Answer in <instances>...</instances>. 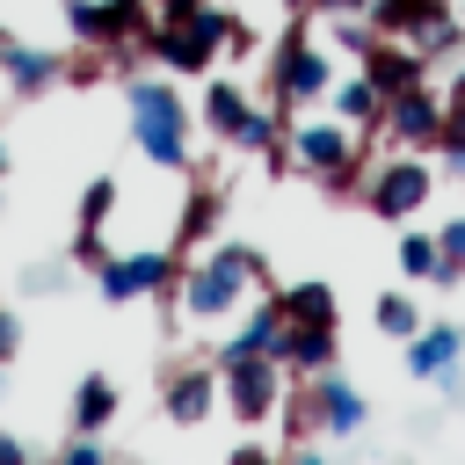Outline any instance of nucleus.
I'll return each instance as SVG.
<instances>
[{"mask_svg":"<svg viewBox=\"0 0 465 465\" xmlns=\"http://www.w3.org/2000/svg\"><path fill=\"white\" fill-rule=\"evenodd\" d=\"M436 124H443V94H429V80L407 87V94H385V124L378 131H392L400 153H436Z\"/></svg>","mask_w":465,"mask_h":465,"instance_id":"8","label":"nucleus"},{"mask_svg":"<svg viewBox=\"0 0 465 465\" xmlns=\"http://www.w3.org/2000/svg\"><path fill=\"white\" fill-rule=\"evenodd\" d=\"M458 94H465V65H458Z\"/></svg>","mask_w":465,"mask_h":465,"instance_id":"30","label":"nucleus"},{"mask_svg":"<svg viewBox=\"0 0 465 465\" xmlns=\"http://www.w3.org/2000/svg\"><path fill=\"white\" fill-rule=\"evenodd\" d=\"M124 102H131V138L153 167L182 174L189 167V109L174 94V73L167 80H124Z\"/></svg>","mask_w":465,"mask_h":465,"instance_id":"2","label":"nucleus"},{"mask_svg":"<svg viewBox=\"0 0 465 465\" xmlns=\"http://www.w3.org/2000/svg\"><path fill=\"white\" fill-rule=\"evenodd\" d=\"M269 356L291 371V378H327L334 371V327H312V320H283Z\"/></svg>","mask_w":465,"mask_h":465,"instance_id":"9","label":"nucleus"},{"mask_svg":"<svg viewBox=\"0 0 465 465\" xmlns=\"http://www.w3.org/2000/svg\"><path fill=\"white\" fill-rule=\"evenodd\" d=\"M458 356H465V334H458V327H421V334H407V378H443Z\"/></svg>","mask_w":465,"mask_h":465,"instance_id":"14","label":"nucleus"},{"mask_svg":"<svg viewBox=\"0 0 465 465\" xmlns=\"http://www.w3.org/2000/svg\"><path fill=\"white\" fill-rule=\"evenodd\" d=\"M174 276H182L174 247H138V254H109V262L94 269V291H102L109 305H131V298H153V291L174 305Z\"/></svg>","mask_w":465,"mask_h":465,"instance_id":"4","label":"nucleus"},{"mask_svg":"<svg viewBox=\"0 0 465 465\" xmlns=\"http://www.w3.org/2000/svg\"><path fill=\"white\" fill-rule=\"evenodd\" d=\"M276 7H283V15H312V0H276Z\"/></svg>","mask_w":465,"mask_h":465,"instance_id":"28","label":"nucleus"},{"mask_svg":"<svg viewBox=\"0 0 465 465\" xmlns=\"http://www.w3.org/2000/svg\"><path fill=\"white\" fill-rule=\"evenodd\" d=\"M458 7H465V0H458Z\"/></svg>","mask_w":465,"mask_h":465,"instance_id":"31","label":"nucleus"},{"mask_svg":"<svg viewBox=\"0 0 465 465\" xmlns=\"http://www.w3.org/2000/svg\"><path fill=\"white\" fill-rule=\"evenodd\" d=\"M436 153H443V160L465 174V94H450V102H443V124H436Z\"/></svg>","mask_w":465,"mask_h":465,"instance_id":"21","label":"nucleus"},{"mask_svg":"<svg viewBox=\"0 0 465 465\" xmlns=\"http://www.w3.org/2000/svg\"><path fill=\"white\" fill-rule=\"evenodd\" d=\"M0 174H7V145H0Z\"/></svg>","mask_w":465,"mask_h":465,"instance_id":"29","label":"nucleus"},{"mask_svg":"<svg viewBox=\"0 0 465 465\" xmlns=\"http://www.w3.org/2000/svg\"><path fill=\"white\" fill-rule=\"evenodd\" d=\"M116 407H124V392H116L109 371H87V378L73 385V429H109Z\"/></svg>","mask_w":465,"mask_h":465,"instance_id":"15","label":"nucleus"},{"mask_svg":"<svg viewBox=\"0 0 465 465\" xmlns=\"http://www.w3.org/2000/svg\"><path fill=\"white\" fill-rule=\"evenodd\" d=\"M327 87H334V58H327L320 44H305V36H298V15H291V36H283V51H276V109L291 116V109L320 102Z\"/></svg>","mask_w":465,"mask_h":465,"instance_id":"7","label":"nucleus"},{"mask_svg":"<svg viewBox=\"0 0 465 465\" xmlns=\"http://www.w3.org/2000/svg\"><path fill=\"white\" fill-rule=\"evenodd\" d=\"M436 196V174H429V160L421 153H392L385 167H371V182H363V203L378 211V218H414L421 203Z\"/></svg>","mask_w":465,"mask_h":465,"instance_id":"6","label":"nucleus"},{"mask_svg":"<svg viewBox=\"0 0 465 465\" xmlns=\"http://www.w3.org/2000/svg\"><path fill=\"white\" fill-rule=\"evenodd\" d=\"M0 73H7L15 94H44V87L65 80V58H58V51H36V44H15V36L0 29Z\"/></svg>","mask_w":465,"mask_h":465,"instance_id":"11","label":"nucleus"},{"mask_svg":"<svg viewBox=\"0 0 465 465\" xmlns=\"http://www.w3.org/2000/svg\"><path fill=\"white\" fill-rule=\"evenodd\" d=\"M15 349H22V320L0 305V363H15Z\"/></svg>","mask_w":465,"mask_h":465,"instance_id":"25","label":"nucleus"},{"mask_svg":"<svg viewBox=\"0 0 465 465\" xmlns=\"http://www.w3.org/2000/svg\"><path fill=\"white\" fill-rule=\"evenodd\" d=\"M0 371H7V363H0Z\"/></svg>","mask_w":465,"mask_h":465,"instance_id":"32","label":"nucleus"},{"mask_svg":"<svg viewBox=\"0 0 465 465\" xmlns=\"http://www.w3.org/2000/svg\"><path fill=\"white\" fill-rule=\"evenodd\" d=\"M436 247H443V262H458V269H465V211L436 225Z\"/></svg>","mask_w":465,"mask_h":465,"instance_id":"23","label":"nucleus"},{"mask_svg":"<svg viewBox=\"0 0 465 465\" xmlns=\"http://www.w3.org/2000/svg\"><path fill=\"white\" fill-rule=\"evenodd\" d=\"M254 291H262V254H254V247H240V240H218V247L182 276V320H189V327L232 320Z\"/></svg>","mask_w":465,"mask_h":465,"instance_id":"1","label":"nucleus"},{"mask_svg":"<svg viewBox=\"0 0 465 465\" xmlns=\"http://www.w3.org/2000/svg\"><path fill=\"white\" fill-rule=\"evenodd\" d=\"M312 407H320V436H356V429H363V414H371V400H363L356 385H341L334 371H327V378H312Z\"/></svg>","mask_w":465,"mask_h":465,"instance_id":"12","label":"nucleus"},{"mask_svg":"<svg viewBox=\"0 0 465 465\" xmlns=\"http://www.w3.org/2000/svg\"><path fill=\"white\" fill-rule=\"evenodd\" d=\"M211 225H218V189H189V203L174 218V247H196Z\"/></svg>","mask_w":465,"mask_h":465,"instance_id":"18","label":"nucleus"},{"mask_svg":"<svg viewBox=\"0 0 465 465\" xmlns=\"http://www.w3.org/2000/svg\"><path fill=\"white\" fill-rule=\"evenodd\" d=\"M356 138H363V131L341 124V116H320V124H291V116H283V160H298V167L320 174L327 189H341V174L363 167V145H356Z\"/></svg>","mask_w":465,"mask_h":465,"instance_id":"3","label":"nucleus"},{"mask_svg":"<svg viewBox=\"0 0 465 465\" xmlns=\"http://www.w3.org/2000/svg\"><path fill=\"white\" fill-rule=\"evenodd\" d=\"M65 458H73V465H102V443H94V429H80V436L65 443Z\"/></svg>","mask_w":465,"mask_h":465,"instance_id":"24","label":"nucleus"},{"mask_svg":"<svg viewBox=\"0 0 465 465\" xmlns=\"http://www.w3.org/2000/svg\"><path fill=\"white\" fill-rule=\"evenodd\" d=\"M0 458L15 465V458H29V443H22V436H0Z\"/></svg>","mask_w":465,"mask_h":465,"instance_id":"27","label":"nucleus"},{"mask_svg":"<svg viewBox=\"0 0 465 465\" xmlns=\"http://www.w3.org/2000/svg\"><path fill=\"white\" fill-rule=\"evenodd\" d=\"M247 109H254V102H247V94H240V87H232V80H211V94H203V124H211V131H218V138H232V131H240V116H247Z\"/></svg>","mask_w":465,"mask_h":465,"instance_id":"17","label":"nucleus"},{"mask_svg":"<svg viewBox=\"0 0 465 465\" xmlns=\"http://www.w3.org/2000/svg\"><path fill=\"white\" fill-rule=\"evenodd\" d=\"M276 305H283V320L334 327V291H327V283H291V291H276Z\"/></svg>","mask_w":465,"mask_h":465,"instance_id":"16","label":"nucleus"},{"mask_svg":"<svg viewBox=\"0 0 465 465\" xmlns=\"http://www.w3.org/2000/svg\"><path fill=\"white\" fill-rule=\"evenodd\" d=\"M371 320H378V334H392V341H407V334H421V305H414L407 291H385Z\"/></svg>","mask_w":465,"mask_h":465,"instance_id":"20","label":"nucleus"},{"mask_svg":"<svg viewBox=\"0 0 465 465\" xmlns=\"http://www.w3.org/2000/svg\"><path fill=\"white\" fill-rule=\"evenodd\" d=\"M109 203H116V182H109V174H94V182H87V196H80V225H87V232H102Z\"/></svg>","mask_w":465,"mask_h":465,"instance_id":"22","label":"nucleus"},{"mask_svg":"<svg viewBox=\"0 0 465 465\" xmlns=\"http://www.w3.org/2000/svg\"><path fill=\"white\" fill-rule=\"evenodd\" d=\"M327 102H334V116H341V124H356V131H378V124H385V87H378L363 65H356L349 80H334V87H327Z\"/></svg>","mask_w":465,"mask_h":465,"instance_id":"13","label":"nucleus"},{"mask_svg":"<svg viewBox=\"0 0 465 465\" xmlns=\"http://www.w3.org/2000/svg\"><path fill=\"white\" fill-rule=\"evenodd\" d=\"M400 276H429L436 283V269H443V247H436V232H400Z\"/></svg>","mask_w":465,"mask_h":465,"instance_id":"19","label":"nucleus"},{"mask_svg":"<svg viewBox=\"0 0 465 465\" xmlns=\"http://www.w3.org/2000/svg\"><path fill=\"white\" fill-rule=\"evenodd\" d=\"M320 15H371V0H312Z\"/></svg>","mask_w":465,"mask_h":465,"instance_id":"26","label":"nucleus"},{"mask_svg":"<svg viewBox=\"0 0 465 465\" xmlns=\"http://www.w3.org/2000/svg\"><path fill=\"white\" fill-rule=\"evenodd\" d=\"M283 363L276 356H240V363H218V400L232 407V421H269L283 407Z\"/></svg>","mask_w":465,"mask_h":465,"instance_id":"5","label":"nucleus"},{"mask_svg":"<svg viewBox=\"0 0 465 465\" xmlns=\"http://www.w3.org/2000/svg\"><path fill=\"white\" fill-rule=\"evenodd\" d=\"M160 407H167V421L196 429V421L218 407V363H174V371L160 378Z\"/></svg>","mask_w":465,"mask_h":465,"instance_id":"10","label":"nucleus"}]
</instances>
